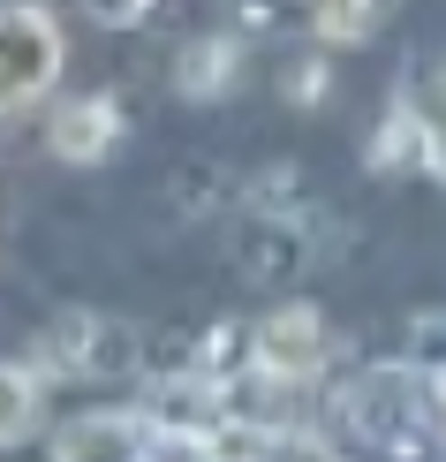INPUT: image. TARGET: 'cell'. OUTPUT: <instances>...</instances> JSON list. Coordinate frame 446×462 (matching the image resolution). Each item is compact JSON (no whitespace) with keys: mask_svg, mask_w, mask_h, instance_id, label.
<instances>
[{"mask_svg":"<svg viewBox=\"0 0 446 462\" xmlns=\"http://www.w3.org/2000/svg\"><path fill=\"white\" fill-rule=\"evenodd\" d=\"M303 250H310V236H303L287 213H250V220H242L235 258H242V273L273 281V273H303Z\"/></svg>","mask_w":446,"mask_h":462,"instance_id":"8","label":"cell"},{"mask_svg":"<svg viewBox=\"0 0 446 462\" xmlns=\"http://www.w3.org/2000/svg\"><path fill=\"white\" fill-rule=\"evenodd\" d=\"M386 8L394 0H318V38L325 46H363L386 23Z\"/></svg>","mask_w":446,"mask_h":462,"instance_id":"11","label":"cell"},{"mask_svg":"<svg viewBox=\"0 0 446 462\" xmlns=\"http://www.w3.org/2000/svg\"><path fill=\"white\" fill-rule=\"evenodd\" d=\"M46 144H53V160H68V167H99L114 160V144H122V106L106 99H68L61 114L46 122Z\"/></svg>","mask_w":446,"mask_h":462,"instance_id":"6","label":"cell"},{"mask_svg":"<svg viewBox=\"0 0 446 462\" xmlns=\"http://www.w3.org/2000/svg\"><path fill=\"white\" fill-rule=\"evenodd\" d=\"M363 167H371V175H409V167H423V114L416 106H394L378 122L371 152H363Z\"/></svg>","mask_w":446,"mask_h":462,"instance_id":"10","label":"cell"},{"mask_svg":"<svg viewBox=\"0 0 446 462\" xmlns=\"http://www.w3.org/2000/svg\"><path fill=\"white\" fill-rule=\"evenodd\" d=\"M38 417H46V372L0 356V448H23L38 432Z\"/></svg>","mask_w":446,"mask_h":462,"instance_id":"9","label":"cell"},{"mask_svg":"<svg viewBox=\"0 0 446 462\" xmlns=\"http://www.w3.org/2000/svg\"><path fill=\"white\" fill-rule=\"evenodd\" d=\"M341 417L363 448H386V455H423V417L432 394H423V372L416 364H386V372H363L356 387L341 394Z\"/></svg>","mask_w":446,"mask_h":462,"instance_id":"1","label":"cell"},{"mask_svg":"<svg viewBox=\"0 0 446 462\" xmlns=\"http://www.w3.org/2000/svg\"><path fill=\"white\" fill-rule=\"evenodd\" d=\"M235 76H242V38H227V31H205V38H189V46L174 53V91H182L189 106L227 99Z\"/></svg>","mask_w":446,"mask_h":462,"instance_id":"7","label":"cell"},{"mask_svg":"<svg viewBox=\"0 0 446 462\" xmlns=\"http://www.w3.org/2000/svg\"><path fill=\"white\" fill-rule=\"evenodd\" d=\"M325 356H333V334H325V319L310 311V303H280V311L258 319V334H250V364H258L265 379H280V387L318 379Z\"/></svg>","mask_w":446,"mask_h":462,"instance_id":"3","label":"cell"},{"mask_svg":"<svg viewBox=\"0 0 446 462\" xmlns=\"http://www.w3.org/2000/svg\"><path fill=\"white\" fill-rule=\"evenodd\" d=\"M416 114H423V167L446 182V61H439V76H432V91L416 99Z\"/></svg>","mask_w":446,"mask_h":462,"instance_id":"12","label":"cell"},{"mask_svg":"<svg viewBox=\"0 0 446 462\" xmlns=\"http://www.w3.org/2000/svg\"><path fill=\"white\" fill-rule=\"evenodd\" d=\"M129 364H137V341H129V326H114V319H53V326H46V356H38V372L122 379Z\"/></svg>","mask_w":446,"mask_h":462,"instance_id":"4","label":"cell"},{"mask_svg":"<svg viewBox=\"0 0 446 462\" xmlns=\"http://www.w3.org/2000/svg\"><path fill=\"white\" fill-rule=\"evenodd\" d=\"M53 462H84V455H151V410H84L53 432Z\"/></svg>","mask_w":446,"mask_h":462,"instance_id":"5","label":"cell"},{"mask_svg":"<svg viewBox=\"0 0 446 462\" xmlns=\"http://www.w3.org/2000/svg\"><path fill=\"white\" fill-rule=\"evenodd\" d=\"M432 410H439V425H446V372H432Z\"/></svg>","mask_w":446,"mask_h":462,"instance_id":"15","label":"cell"},{"mask_svg":"<svg viewBox=\"0 0 446 462\" xmlns=\"http://www.w3.org/2000/svg\"><path fill=\"white\" fill-rule=\"evenodd\" d=\"M61 53L68 46H61L53 8H38V0H8L0 8V122L46 99L53 76H61Z\"/></svg>","mask_w":446,"mask_h":462,"instance_id":"2","label":"cell"},{"mask_svg":"<svg viewBox=\"0 0 446 462\" xmlns=\"http://www.w3.org/2000/svg\"><path fill=\"white\" fill-rule=\"evenodd\" d=\"M318 84H325V76H318V61H303L296 76H287V99H296V106H318Z\"/></svg>","mask_w":446,"mask_h":462,"instance_id":"14","label":"cell"},{"mask_svg":"<svg viewBox=\"0 0 446 462\" xmlns=\"http://www.w3.org/2000/svg\"><path fill=\"white\" fill-rule=\"evenodd\" d=\"M416 372H423V379L446 372V319H439V311L416 319Z\"/></svg>","mask_w":446,"mask_h":462,"instance_id":"13","label":"cell"}]
</instances>
